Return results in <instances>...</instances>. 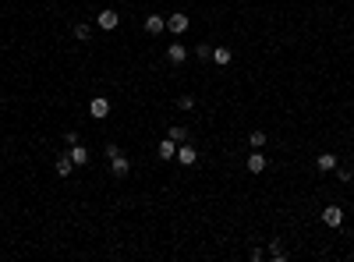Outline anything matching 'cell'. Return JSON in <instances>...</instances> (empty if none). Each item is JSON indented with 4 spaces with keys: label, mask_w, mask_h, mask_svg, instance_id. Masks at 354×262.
Segmentation results:
<instances>
[{
    "label": "cell",
    "mask_w": 354,
    "mask_h": 262,
    "mask_svg": "<svg viewBox=\"0 0 354 262\" xmlns=\"http://www.w3.org/2000/svg\"><path fill=\"white\" fill-rule=\"evenodd\" d=\"M188 25H192V18H188L184 11H174V14L167 18V29H170L174 36H184V32H188Z\"/></svg>",
    "instance_id": "obj_1"
},
{
    "label": "cell",
    "mask_w": 354,
    "mask_h": 262,
    "mask_svg": "<svg viewBox=\"0 0 354 262\" xmlns=\"http://www.w3.org/2000/svg\"><path fill=\"white\" fill-rule=\"evenodd\" d=\"M174 160H177L181 167H195V160H199V149H195L192 142H181V145H177V156H174Z\"/></svg>",
    "instance_id": "obj_2"
},
{
    "label": "cell",
    "mask_w": 354,
    "mask_h": 262,
    "mask_svg": "<svg viewBox=\"0 0 354 262\" xmlns=\"http://www.w3.org/2000/svg\"><path fill=\"white\" fill-rule=\"evenodd\" d=\"M89 114H92L96 121L110 117V99H106V96H92V99H89Z\"/></svg>",
    "instance_id": "obj_3"
},
{
    "label": "cell",
    "mask_w": 354,
    "mask_h": 262,
    "mask_svg": "<svg viewBox=\"0 0 354 262\" xmlns=\"http://www.w3.org/2000/svg\"><path fill=\"white\" fill-rule=\"evenodd\" d=\"M110 174H114V177H128V174H131V160H128L124 152L110 156Z\"/></svg>",
    "instance_id": "obj_4"
},
{
    "label": "cell",
    "mask_w": 354,
    "mask_h": 262,
    "mask_svg": "<svg viewBox=\"0 0 354 262\" xmlns=\"http://www.w3.org/2000/svg\"><path fill=\"white\" fill-rule=\"evenodd\" d=\"M167 61H170V64H184V61H188V46H184V43H170V46H167Z\"/></svg>",
    "instance_id": "obj_5"
},
{
    "label": "cell",
    "mask_w": 354,
    "mask_h": 262,
    "mask_svg": "<svg viewBox=\"0 0 354 262\" xmlns=\"http://www.w3.org/2000/svg\"><path fill=\"white\" fill-rule=\"evenodd\" d=\"M322 223H326V227H340V223H344V209H340V205H326V209H322Z\"/></svg>",
    "instance_id": "obj_6"
},
{
    "label": "cell",
    "mask_w": 354,
    "mask_h": 262,
    "mask_svg": "<svg viewBox=\"0 0 354 262\" xmlns=\"http://www.w3.org/2000/svg\"><path fill=\"white\" fill-rule=\"evenodd\" d=\"M96 21H99V29L114 32V29L121 25V14H117V11H99V18H96Z\"/></svg>",
    "instance_id": "obj_7"
},
{
    "label": "cell",
    "mask_w": 354,
    "mask_h": 262,
    "mask_svg": "<svg viewBox=\"0 0 354 262\" xmlns=\"http://www.w3.org/2000/svg\"><path fill=\"white\" fill-rule=\"evenodd\" d=\"M145 32H149V36H159V32H167V18H159V14H149V18H145Z\"/></svg>",
    "instance_id": "obj_8"
},
{
    "label": "cell",
    "mask_w": 354,
    "mask_h": 262,
    "mask_svg": "<svg viewBox=\"0 0 354 262\" xmlns=\"http://www.w3.org/2000/svg\"><path fill=\"white\" fill-rule=\"evenodd\" d=\"M53 167H57V174H61V177H71V170H74V160H71V152H61V156L53 160Z\"/></svg>",
    "instance_id": "obj_9"
},
{
    "label": "cell",
    "mask_w": 354,
    "mask_h": 262,
    "mask_svg": "<svg viewBox=\"0 0 354 262\" xmlns=\"http://www.w3.org/2000/svg\"><path fill=\"white\" fill-rule=\"evenodd\" d=\"M156 156H159V160H174V156H177V142H174V138H163L159 149H156Z\"/></svg>",
    "instance_id": "obj_10"
},
{
    "label": "cell",
    "mask_w": 354,
    "mask_h": 262,
    "mask_svg": "<svg viewBox=\"0 0 354 262\" xmlns=\"http://www.w3.org/2000/svg\"><path fill=\"white\" fill-rule=\"evenodd\" d=\"M266 163H269V160H266V152H252V156H248V174H262V170H266Z\"/></svg>",
    "instance_id": "obj_11"
},
{
    "label": "cell",
    "mask_w": 354,
    "mask_h": 262,
    "mask_svg": "<svg viewBox=\"0 0 354 262\" xmlns=\"http://www.w3.org/2000/svg\"><path fill=\"white\" fill-rule=\"evenodd\" d=\"M68 152H71V160H74V167H85L89 163V149L85 145H68Z\"/></svg>",
    "instance_id": "obj_12"
},
{
    "label": "cell",
    "mask_w": 354,
    "mask_h": 262,
    "mask_svg": "<svg viewBox=\"0 0 354 262\" xmlns=\"http://www.w3.org/2000/svg\"><path fill=\"white\" fill-rule=\"evenodd\" d=\"M167 138H174V142L181 145V142H188V128H184V124H170V131H167Z\"/></svg>",
    "instance_id": "obj_13"
},
{
    "label": "cell",
    "mask_w": 354,
    "mask_h": 262,
    "mask_svg": "<svg viewBox=\"0 0 354 262\" xmlns=\"http://www.w3.org/2000/svg\"><path fill=\"white\" fill-rule=\"evenodd\" d=\"M319 170H337V152H319Z\"/></svg>",
    "instance_id": "obj_14"
},
{
    "label": "cell",
    "mask_w": 354,
    "mask_h": 262,
    "mask_svg": "<svg viewBox=\"0 0 354 262\" xmlns=\"http://www.w3.org/2000/svg\"><path fill=\"white\" fill-rule=\"evenodd\" d=\"M269 255H273L277 262H283V259H287V248H283V241H280V238H273V241H269Z\"/></svg>",
    "instance_id": "obj_15"
},
{
    "label": "cell",
    "mask_w": 354,
    "mask_h": 262,
    "mask_svg": "<svg viewBox=\"0 0 354 262\" xmlns=\"http://www.w3.org/2000/svg\"><path fill=\"white\" fill-rule=\"evenodd\" d=\"M212 64L227 67V64H230V50H227V46H216V50H212Z\"/></svg>",
    "instance_id": "obj_16"
},
{
    "label": "cell",
    "mask_w": 354,
    "mask_h": 262,
    "mask_svg": "<svg viewBox=\"0 0 354 262\" xmlns=\"http://www.w3.org/2000/svg\"><path fill=\"white\" fill-rule=\"evenodd\" d=\"M89 36H92V29H89L85 21H78V25H74V39H81V43H85Z\"/></svg>",
    "instance_id": "obj_17"
},
{
    "label": "cell",
    "mask_w": 354,
    "mask_h": 262,
    "mask_svg": "<svg viewBox=\"0 0 354 262\" xmlns=\"http://www.w3.org/2000/svg\"><path fill=\"white\" fill-rule=\"evenodd\" d=\"M248 142H252V149H262V145H266V131H252Z\"/></svg>",
    "instance_id": "obj_18"
},
{
    "label": "cell",
    "mask_w": 354,
    "mask_h": 262,
    "mask_svg": "<svg viewBox=\"0 0 354 262\" xmlns=\"http://www.w3.org/2000/svg\"><path fill=\"white\" fill-rule=\"evenodd\" d=\"M195 107V96H177V110H192Z\"/></svg>",
    "instance_id": "obj_19"
},
{
    "label": "cell",
    "mask_w": 354,
    "mask_h": 262,
    "mask_svg": "<svg viewBox=\"0 0 354 262\" xmlns=\"http://www.w3.org/2000/svg\"><path fill=\"white\" fill-rule=\"evenodd\" d=\"M195 57H202V61H209V57H212V50L206 46V43H199V46H195Z\"/></svg>",
    "instance_id": "obj_20"
},
{
    "label": "cell",
    "mask_w": 354,
    "mask_h": 262,
    "mask_svg": "<svg viewBox=\"0 0 354 262\" xmlns=\"http://www.w3.org/2000/svg\"><path fill=\"white\" fill-rule=\"evenodd\" d=\"M351 177H354V174H351V170H347V167H340V170H337V181H344V185H347Z\"/></svg>",
    "instance_id": "obj_21"
},
{
    "label": "cell",
    "mask_w": 354,
    "mask_h": 262,
    "mask_svg": "<svg viewBox=\"0 0 354 262\" xmlns=\"http://www.w3.org/2000/svg\"><path fill=\"white\" fill-rule=\"evenodd\" d=\"M64 142H68V145H78V131H64Z\"/></svg>",
    "instance_id": "obj_22"
}]
</instances>
